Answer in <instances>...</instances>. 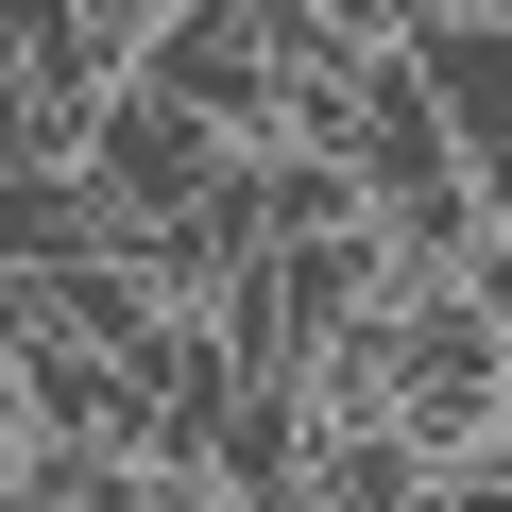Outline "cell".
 <instances>
[{
    "label": "cell",
    "instance_id": "obj_1",
    "mask_svg": "<svg viewBox=\"0 0 512 512\" xmlns=\"http://www.w3.org/2000/svg\"><path fill=\"white\" fill-rule=\"evenodd\" d=\"M495 393H512V274L393 291L376 308V427L427 478H495Z\"/></svg>",
    "mask_w": 512,
    "mask_h": 512
},
{
    "label": "cell",
    "instance_id": "obj_2",
    "mask_svg": "<svg viewBox=\"0 0 512 512\" xmlns=\"http://www.w3.org/2000/svg\"><path fill=\"white\" fill-rule=\"evenodd\" d=\"M69 188H86V222H103V239L188 222V205L222 188V137H205L188 103H154V86H103V103H86V137H69Z\"/></svg>",
    "mask_w": 512,
    "mask_h": 512
}]
</instances>
